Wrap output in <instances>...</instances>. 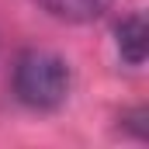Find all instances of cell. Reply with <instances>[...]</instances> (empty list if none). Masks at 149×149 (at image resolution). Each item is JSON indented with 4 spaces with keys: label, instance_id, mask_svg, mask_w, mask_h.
Wrapping results in <instances>:
<instances>
[{
    "label": "cell",
    "instance_id": "6da1fadb",
    "mask_svg": "<svg viewBox=\"0 0 149 149\" xmlns=\"http://www.w3.org/2000/svg\"><path fill=\"white\" fill-rule=\"evenodd\" d=\"M14 90L28 108H38V111L59 108L70 94V70L59 56L31 49L14 66Z\"/></svg>",
    "mask_w": 149,
    "mask_h": 149
},
{
    "label": "cell",
    "instance_id": "7a4b0ae2",
    "mask_svg": "<svg viewBox=\"0 0 149 149\" xmlns=\"http://www.w3.org/2000/svg\"><path fill=\"white\" fill-rule=\"evenodd\" d=\"M118 52L128 66H142L149 52V24L142 14H128L118 24Z\"/></svg>",
    "mask_w": 149,
    "mask_h": 149
},
{
    "label": "cell",
    "instance_id": "3957f363",
    "mask_svg": "<svg viewBox=\"0 0 149 149\" xmlns=\"http://www.w3.org/2000/svg\"><path fill=\"white\" fill-rule=\"evenodd\" d=\"M42 10H49L52 17H63V21H94V17H101L108 7H111V0H35Z\"/></svg>",
    "mask_w": 149,
    "mask_h": 149
}]
</instances>
